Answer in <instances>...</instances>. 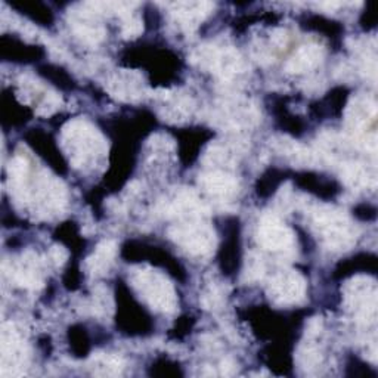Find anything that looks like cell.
I'll return each instance as SVG.
<instances>
[{
  "instance_id": "2",
  "label": "cell",
  "mask_w": 378,
  "mask_h": 378,
  "mask_svg": "<svg viewBox=\"0 0 378 378\" xmlns=\"http://www.w3.org/2000/svg\"><path fill=\"white\" fill-rule=\"evenodd\" d=\"M275 297L281 301H296L305 291V284L299 275H281L272 285Z\"/></svg>"
},
{
  "instance_id": "5",
  "label": "cell",
  "mask_w": 378,
  "mask_h": 378,
  "mask_svg": "<svg viewBox=\"0 0 378 378\" xmlns=\"http://www.w3.org/2000/svg\"><path fill=\"white\" fill-rule=\"evenodd\" d=\"M66 257H67V253L64 252V248H55V250L52 252V258L57 263H62L64 258H66Z\"/></svg>"
},
{
  "instance_id": "4",
  "label": "cell",
  "mask_w": 378,
  "mask_h": 378,
  "mask_svg": "<svg viewBox=\"0 0 378 378\" xmlns=\"http://www.w3.org/2000/svg\"><path fill=\"white\" fill-rule=\"evenodd\" d=\"M204 185L214 193H228L234 189V182L223 175H211L204 179Z\"/></svg>"
},
{
  "instance_id": "1",
  "label": "cell",
  "mask_w": 378,
  "mask_h": 378,
  "mask_svg": "<svg viewBox=\"0 0 378 378\" xmlns=\"http://www.w3.org/2000/svg\"><path fill=\"white\" fill-rule=\"evenodd\" d=\"M258 241L269 250H279L291 243V234L276 219L265 220L258 231Z\"/></svg>"
},
{
  "instance_id": "3",
  "label": "cell",
  "mask_w": 378,
  "mask_h": 378,
  "mask_svg": "<svg viewBox=\"0 0 378 378\" xmlns=\"http://www.w3.org/2000/svg\"><path fill=\"white\" fill-rule=\"evenodd\" d=\"M321 59V50L316 46H306L297 52V55L288 62L290 73H303L312 68Z\"/></svg>"
}]
</instances>
